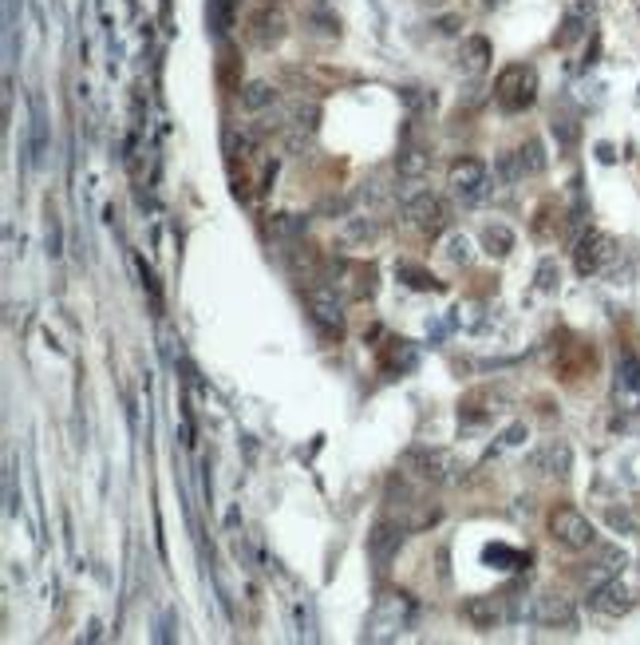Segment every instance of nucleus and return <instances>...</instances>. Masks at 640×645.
<instances>
[{"instance_id":"obj_1","label":"nucleus","mask_w":640,"mask_h":645,"mask_svg":"<svg viewBox=\"0 0 640 645\" xmlns=\"http://www.w3.org/2000/svg\"><path fill=\"white\" fill-rule=\"evenodd\" d=\"M412 618H415V602L407 598V594H387V598L376 606L364 638L368 641H392V638H399V633L412 626Z\"/></svg>"},{"instance_id":"obj_2","label":"nucleus","mask_w":640,"mask_h":645,"mask_svg":"<svg viewBox=\"0 0 640 645\" xmlns=\"http://www.w3.org/2000/svg\"><path fill=\"white\" fill-rule=\"evenodd\" d=\"M538 95V72L526 64H510L502 67V76H498L494 84V99L502 112H526L529 103H534Z\"/></svg>"},{"instance_id":"obj_3","label":"nucleus","mask_w":640,"mask_h":645,"mask_svg":"<svg viewBox=\"0 0 640 645\" xmlns=\"http://www.w3.org/2000/svg\"><path fill=\"white\" fill-rule=\"evenodd\" d=\"M549 534H554L565 551H589L597 542L593 523H589L582 511H573V507H557L554 515H549Z\"/></svg>"},{"instance_id":"obj_4","label":"nucleus","mask_w":640,"mask_h":645,"mask_svg":"<svg viewBox=\"0 0 640 645\" xmlns=\"http://www.w3.org/2000/svg\"><path fill=\"white\" fill-rule=\"evenodd\" d=\"M404 218L415 226L419 234H431V237H435L447 222H451V211H447V202H443L439 194L419 191V194H412V198L404 202Z\"/></svg>"},{"instance_id":"obj_5","label":"nucleus","mask_w":640,"mask_h":645,"mask_svg":"<svg viewBox=\"0 0 640 645\" xmlns=\"http://www.w3.org/2000/svg\"><path fill=\"white\" fill-rule=\"evenodd\" d=\"M305 301H308V309H313V321L324 333H340V329H344V301H340L336 285H308Z\"/></svg>"},{"instance_id":"obj_6","label":"nucleus","mask_w":640,"mask_h":645,"mask_svg":"<svg viewBox=\"0 0 640 645\" xmlns=\"http://www.w3.org/2000/svg\"><path fill=\"white\" fill-rule=\"evenodd\" d=\"M529 618L538 622V626H549V630H573L577 626V610L573 602L562 598V594H538L534 602H529Z\"/></svg>"},{"instance_id":"obj_7","label":"nucleus","mask_w":640,"mask_h":645,"mask_svg":"<svg viewBox=\"0 0 640 645\" xmlns=\"http://www.w3.org/2000/svg\"><path fill=\"white\" fill-rule=\"evenodd\" d=\"M542 171H546V151L538 139H529V143H522L514 155H506L502 163H498V175H502L506 183H518V178L542 175Z\"/></svg>"},{"instance_id":"obj_8","label":"nucleus","mask_w":640,"mask_h":645,"mask_svg":"<svg viewBox=\"0 0 640 645\" xmlns=\"http://www.w3.org/2000/svg\"><path fill=\"white\" fill-rule=\"evenodd\" d=\"M451 191L463 202H478L486 194V163L483 158H458L451 166Z\"/></svg>"},{"instance_id":"obj_9","label":"nucleus","mask_w":640,"mask_h":645,"mask_svg":"<svg viewBox=\"0 0 640 645\" xmlns=\"http://www.w3.org/2000/svg\"><path fill=\"white\" fill-rule=\"evenodd\" d=\"M404 463L407 468H415L423 479H431V483H455L458 479V468H455V460L447 452H427V448H412L404 455Z\"/></svg>"},{"instance_id":"obj_10","label":"nucleus","mask_w":640,"mask_h":645,"mask_svg":"<svg viewBox=\"0 0 640 645\" xmlns=\"http://www.w3.org/2000/svg\"><path fill=\"white\" fill-rule=\"evenodd\" d=\"M336 290H344L352 301H364V297H372L376 293V273L368 270V265H360V262H336Z\"/></svg>"},{"instance_id":"obj_11","label":"nucleus","mask_w":640,"mask_h":645,"mask_svg":"<svg viewBox=\"0 0 640 645\" xmlns=\"http://www.w3.org/2000/svg\"><path fill=\"white\" fill-rule=\"evenodd\" d=\"M617 257V242L609 234H585L582 237V246H577V270L582 273H597V270H605L609 262Z\"/></svg>"},{"instance_id":"obj_12","label":"nucleus","mask_w":640,"mask_h":645,"mask_svg":"<svg viewBox=\"0 0 640 645\" xmlns=\"http://www.w3.org/2000/svg\"><path fill=\"white\" fill-rule=\"evenodd\" d=\"M589 606H593L597 614H605V618H621V614H628V606H633V594H628L617 578H609V582H601V587H593Z\"/></svg>"},{"instance_id":"obj_13","label":"nucleus","mask_w":640,"mask_h":645,"mask_svg":"<svg viewBox=\"0 0 640 645\" xmlns=\"http://www.w3.org/2000/svg\"><path fill=\"white\" fill-rule=\"evenodd\" d=\"M399 542H404V527H396V523H376L372 527V534H368V554H372V562L379 570L392 562Z\"/></svg>"},{"instance_id":"obj_14","label":"nucleus","mask_w":640,"mask_h":645,"mask_svg":"<svg viewBox=\"0 0 640 645\" xmlns=\"http://www.w3.org/2000/svg\"><path fill=\"white\" fill-rule=\"evenodd\" d=\"M569 463H573V452L569 443H546L529 455V468L534 471H546V475H569Z\"/></svg>"},{"instance_id":"obj_15","label":"nucleus","mask_w":640,"mask_h":645,"mask_svg":"<svg viewBox=\"0 0 640 645\" xmlns=\"http://www.w3.org/2000/svg\"><path fill=\"white\" fill-rule=\"evenodd\" d=\"M490 64V44L483 36H467L463 40V52H458V67H463L467 76H483Z\"/></svg>"},{"instance_id":"obj_16","label":"nucleus","mask_w":640,"mask_h":645,"mask_svg":"<svg viewBox=\"0 0 640 645\" xmlns=\"http://www.w3.org/2000/svg\"><path fill=\"white\" fill-rule=\"evenodd\" d=\"M463 618L471 622L475 630H490L498 618H502V606H498V598H467L463 602Z\"/></svg>"},{"instance_id":"obj_17","label":"nucleus","mask_w":640,"mask_h":645,"mask_svg":"<svg viewBox=\"0 0 640 645\" xmlns=\"http://www.w3.org/2000/svg\"><path fill=\"white\" fill-rule=\"evenodd\" d=\"M625 551L621 547H601L597 551V562H593V570H589V582L593 587H601V582H609V578H617V570L625 567Z\"/></svg>"},{"instance_id":"obj_18","label":"nucleus","mask_w":640,"mask_h":645,"mask_svg":"<svg viewBox=\"0 0 640 645\" xmlns=\"http://www.w3.org/2000/svg\"><path fill=\"white\" fill-rule=\"evenodd\" d=\"M308 230V218L305 214H273L269 218V234L277 242H289V237H301Z\"/></svg>"},{"instance_id":"obj_19","label":"nucleus","mask_w":640,"mask_h":645,"mask_svg":"<svg viewBox=\"0 0 640 645\" xmlns=\"http://www.w3.org/2000/svg\"><path fill=\"white\" fill-rule=\"evenodd\" d=\"M273 99H277V92L265 84V79H253V84L242 87V107L245 112H265V107H273Z\"/></svg>"},{"instance_id":"obj_20","label":"nucleus","mask_w":640,"mask_h":645,"mask_svg":"<svg viewBox=\"0 0 640 645\" xmlns=\"http://www.w3.org/2000/svg\"><path fill=\"white\" fill-rule=\"evenodd\" d=\"M281 36H285V20L265 8V13L253 20V40H257V44H265V48H269V44H277Z\"/></svg>"},{"instance_id":"obj_21","label":"nucleus","mask_w":640,"mask_h":645,"mask_svg":"<svg viewBox=\"0 0 640 645\" xmlns=\"http://www.w3.org/2000/svg\"><path fill=\"white\" fill-rule=\"evenodd\" d=\"M376 234H379L376 218H348V222H344V237H348V242H372Z\"/></svg>"},{"instance_id":"obj_22","label":"nucleus","mask_w":640,"mask_h":645,"mask_svg":"<svg viewBox=\"0 0 640 645\" xmlns=\"http://www.w3.org/2000/svg\"><path fill=\"white\" fill-rule=\"evenodd\" d=\"M427 166H431V155H423V151H404L399 155V175L404 178H423Z\"/></svg>"},{"instance_id":"obj_23","label":"nucleus","mask_w":640,"mask_h":645,"mask_svg":"<svg viewBox=\"0 0 640 645\" xmlns=\"http://www.w3.org/2000/svg\"><path fill=\"white\" fill-rule=\"evenodd\" d=\"M229 20H234V0H209V28L218 36L229 32Z\"/></svg>"},{"instance_id":"obj_24","label":"nucleus","mask_w":640,"mask_h":645,"mask_svg":"<svg viewBox=\"0 0 640 645\" xmlns=\"http://www.w3.org/2000/svg\"><path fill=\"white\" fill-rule=\"evenodd\" d=\"M483 237H486L490 254H510V250H514V234H510L502 222H498V226H486V234H483Z\"/></svg>"},{"instance_id":"obj_25","label":"nucleus","mask_w":640,"mask_h":645,"mask_svg":"<svg viewBox=\"0 0 640 645\" xmlns=\"http://www.w3.org/2000/svg\"><path fill=\"white\" fill-rule=\"evenodd\" d=\"M249 151H253V135L237 131V127H234V131H226V155L237 158V155H249Z\"/></svg>"},{"instance_id":"obj_26","label":"nucleus","mask_w":640,"mask_h":645,"mask_svg":"<svg viewBox=\"0 0 640 645\" xmlns=\"http://www.w3.org/2000/svg\"><path fill=\"white\" fill-rule=\"evenodd\" d=\"M399 277H407V285H415V290H431V285H435V277L423 273V270H415V265H399Z\"/></svg>"},{"instance_id":"obj_27","label":"nucleus","mask_w":640,"mask_h":645,"mask_svg":"<svg viewBox=\"0 0 640 645\" xmlns=\"http://www.w3.org/2000/svg\"><path fill=\"white\" fill-rule=\"evenodd\" d=\"M447 257H451V262H471V242H467L463 234H455L451 242H447Z\"/></svg>"},{"instance_id":"obj_28","label":"nucleus","mask_w":640,"mask_h":645,"mask_svg":"<svg viewBox=\"0 0 640 645\" xmlns=\"http://www.w3.org/2000/svg\"><path fill=\"white\" fill-rule=\"evenodd\" d=\"M609 523H613L617 531H628V534H636V523L628 519V515H621V511H609Z\"/></svg>"},{"instance_id":"obj_29","label":"nucleus","mask_w":640,"mask_h":645,"mask_svg":"<svg viewBox=\"0 0 640 645\" xmlns=\"http://www.w3.org/2000/svg\"><path fill=\"white\" fill-rule=\"evenodd\" d=\"M554 273H557V265L542 262V270H538V285H542V290H554Z\"/></svg>"},{"instance_id":"obj_30","label":"nucleus","mask_w":640,"mask_h":645,"mask_svg":"<svg viewBox=\"0 0 640 645\" xmlns=\"http://www.w3.org/2000/svg\"><path fill=\"white\" fill-rule=\"evenodd\" d=\"M554 135L562 139V143H573V139H577V127H573V123H565V119H562V123H554Z\"/></svg>"}]
</instances>
